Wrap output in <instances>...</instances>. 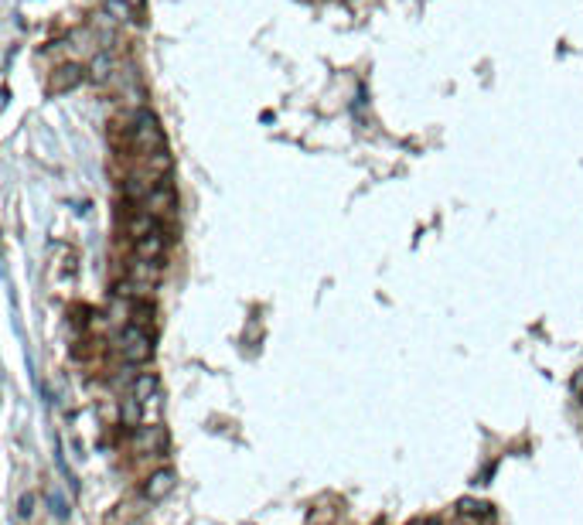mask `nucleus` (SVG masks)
<instances>
[{"instance_id":"obj_1","label":"nucleus","mask_w":583,"mask_h":525,"mask_svg":"<svg viewBox=\"0 0 583 525\" xmlns=\"http://www.w3.org/2000/svg\"><path fill=\"white\" fill-rule=\"evenodd\" d=\"M120 352H123V358L130 362V365H140V362H147L151 358V335L143 331V327H137V325H130L126 331L120 335Z\"/></svg>"},{"instance_id":"obj_4","label":"nucleus","mask_w":583,"mask_h":525,"mask_svg":"<svg viewBox=\"0 0 583 525\" xmlns=\"http://www.w3.org/2000/svg\"><path fill=\"white\" fill-rule=\"evenodd\" d=\"M157 389H161L157 375H140L137 386H133V402L137 406H153L157 402Z\"/></svg>"},{"instance_id":"obj_10","label":"nucleus","mask_w":583,"mask_h":525,"mask_svg":"<svg viewBox=\"0 0 583 525\" xmlns=\"http://www.w3.org/2000/svg\"><path fill=\"white\" fill-rule=\"evenodd\" d=\"M577 399H580V406H583V375L577 379Z\"/></svg>"},{"instance_id":"obj_3","label":"nucleus","mask_w":583,"mask_h":525,"mask_svg":"<svg viewBox=\"0 0 583 525\" xmlns=\"http://www.w3.org/2000/svg\"><path fill=\"white\" fill-rule=\"evenodd\" d=\"M82 78H86L82 65H61L59 72H55V78H51V93H69V89H76Z\"/></svg>"},{"instance_id":"obj_11","label":"nucleus","mask_w":583,"mask_h":525,"mask_svg":"<svg viewBox=\"0 0 583 525\" xmlns=\"http://www.w3.org/2000/svg\"><path fill=\"white\" fill-rule=\"evenodd\" d=\"M123 4H130V7L137 11V7H140V4H143V0H123Z\"/></svg>"},{"instance_id":"obj_6","label":"nucleus","mask_w":583,"mask_h":525,"mask_svg":"<svg viewBox=\"0 0 583 525\" xmlns=\"http://www.w3.org/2000/svg\"><path fill=\"white\" fill-rule=\"evenodd\" d=\"M109 68H113V62H109V55H99V58L92 62V68H89V72H92V78H96V82H103V78L109 76Z\"/></svg>"},{"instance_id":"obj_9","label":"nucleus","mask_w":583,"mask_h":525,"mask_svg":"<svg viewBox=\"0 0 583 525\" xmlns=\"http://www.w3.org/2000/svg\"><path fill=\"white\" fill-rule=\"evenodd\" d=\"M21 515H24V519H31V515H34V498H31V494H28V498H21Z\"/></svg>"},{"instance_id":"obj_7","label":"nucleus","mask_w":583,"mask_h":525,"mask_svg":"<svg viewBox=\"0 0 583 525\" xmlns=\"http://www.w3.org/2000/svg\"><path fill=\"white\" fill-rule=\"evenodd\" d=\"M464 511L475 515V519H488L491 515V509L488 505H481V501H460V515H464Z\"/></svg>"},{"instance_id":"obj_8","label":"nucleus","mask_w":583,"mask_h":525,"mask_svg":"<svg viewBox=\"0 0 583 525\" xmlns=\"http://www.w3.org/2000/svg\"><path fill=\"white\" fill-rule=\"evenodd\" d=\"M113 11V14H120V21H130V14H133V7L130 4H123V0H106V14Z\"/></svg>"},{"instance_id":"obj_2","label":"nucleus","mask_w":583,"mask_h":525,"mask_svg":"<svg viewBox=\"0 0 583 525\" xmlns=\"http://www.w3.org/2000/svg\"><path fill=\"white\" fill-rule=\"evenodd\" d=\"M133 137H137V143L143 151H161V147H164V133H161L153 113H137V120H133Z\"/></svg>"},{"instance_id":"obj_5","label":"nucleus","mask_w":583,"mask_h":525,"mask_svg":"<svg viewBox=\"0 0 583 525\" xmlns=\"http://www.w3.org/2000/svg\"><path fill=\"white\" fill-rule=\"evenodd\" d=\"M171 488H174V471H157V474H151V481L143 484V494H147L151 501H157V498H164Z\"/></svg>"}]
</instances>
